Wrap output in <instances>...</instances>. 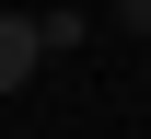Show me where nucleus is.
<instances>
[{
    "mask_svg": "<svg viewBox=\"0 0 151 139\" xmlns=\"http://www.w3.org/2000/svg\"><path fill=\"white\" fill-rule=\"evenodd\" d=\"M35 70H47V35H35V12H0V93H23Z\"/></svg>",
    "mask_w": 151,
    "mask_h": 139,
    "instance_id": "f257e3e1",
    "label": "nucleus"
}]
</instances>
